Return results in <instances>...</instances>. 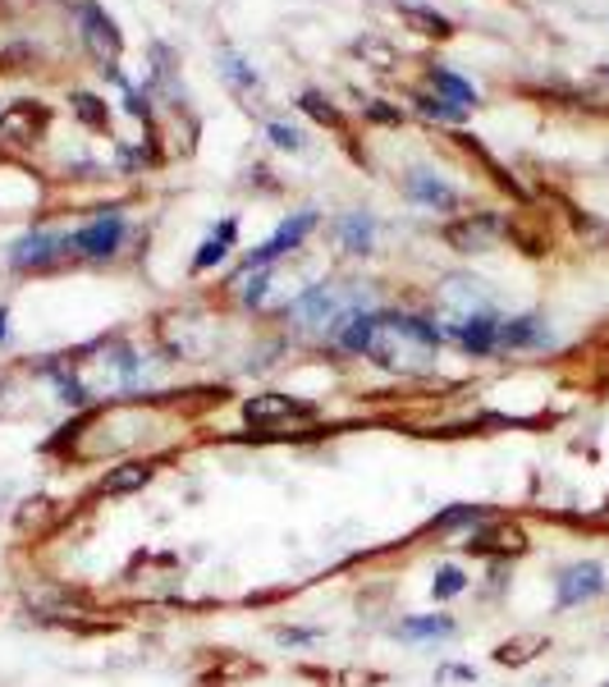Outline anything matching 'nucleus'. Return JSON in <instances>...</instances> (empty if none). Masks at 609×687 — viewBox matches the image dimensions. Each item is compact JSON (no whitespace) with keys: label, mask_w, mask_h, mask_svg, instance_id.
Here are the masks:
<instances>
[{"label":"nucleus","mask_w":609,"mask_h":687,"mask_svg":"<svg viewBox=\"0 0 609 687\" xmlns=\"http://www.w3.org/2000/svg\"><path fill=\"white\" fill-rule=\"evenodd\" d=\"M335 344L394 376H430L440 363L436 321H422L413 312H363L348 321Z\"/></svg>","instance_id":"1"},{"label":"nucleus","mask_w":609,"mask_h":687,"mask_svg":"<svg viewBox=\"0 0 609 687\" xmlns=\"http://www.w3.org/2000/svg\"><path fill=\"white\" fill-rule=\"evenodd\" d=\"M363 312H376V289L358 285V279H321V285L302 289L285 308L289 325L312 340H340L348 321Z\"/></svg>","instance_id":"2"},{"label":"nucleus","mask_w":609,"mask_h":687,"mask_svg":"<svg viewBox=\"0 0 609 687\" xmlns=\"http://www.w3.org/2000/svg\"><path fill=\"white\" fill-rule=\"evenodd\" d=\"M243 422L248 426H289V422H312L321 409L308 399H298V394H285V390H266V394H248L243 399Z\"/></svg>","instance_id":"3"},{"label":"nucleus","mask_w":609,"mask_h":687,"mask_svg":"<svg viewBox=\"0 0 609 687\" xmlns=\"http://www.w3.org/2000/svg\"><path fill=\"white\" fill-rule=\"evenodd\" d=\"M436 312H440V325H459L468 317L491 312V294L481 289V279H472V275H449L436 289Z\"/></svg>","instance_id":"4"},{"label":"nucleus","mask_w":609,"mask_h":687,"mask_svg":"<svg viewBox=\"0 0 609 687\" xmlns=\"http://www.w3.org/2000/svg\"><path fill=\"white\" fill-rule=\"evenodd\" d=\"M527 550H531V541L518 523H481L463 541V554H476V559H518Z\"/></svg>","instance_id":"5"},{"label":"nucleus","mask_w":609,"mask_h":687,"mask_svg":"<svg viewBox=\"0 0 609 687\" xmlns=\"http://www.w3.org/2000/svg\"><path fill=\"white\" fill-rule=\"evenodd\" d=\"M317 229V211H298L294 220H285L275 234L262 243V248H252L248 252V262H243V271H257V266H271L275 257H285V252H294V248H302V239H308Z\"/></svg>","instance_id":"6"},{"label":"nucleus","mask_w":609,"mask_h":687,"mask_svg":"<svg viewBox=\"0 0 609 687\" xmlns=\"http://www.w3.org/2000/svg\"><path fill=\"white\" fill-rule=\"evenodd\" d=\"M161 472V458H129V463L111 468L106 477L96 481V495L101 500H124V495H138L142 486H151Z\"/></svg>","instance_id":"7"},{"label":"nucleus","mask_w":609,"mask_h":687,"mask_svg":"<svg viewBox=\"0 0 609 687\" xmlns=\"http://www.w3.org/2000/svg\"><path fill=\"white\" fill-rule=\"evenodd\" d=\"M605 592V569L591 564V559H582V564H568L560 577H554V600L560 609H573L582 600H596Z\"/></svg>","instance_id":"8"},{"label":"nucleus","mask_w":609,"mask_h":687,"mask_svg":"<svg viewBox=\"0 0 609 687\" xmlns=\"http://www.w3.org/2000/svg\"><path fill=\"white\" fill-rule=\"evenodd\" d=\"M69 252V239L65 234H50V229H33V234H23L10 252L14 271H46L50 262H60Z\"/></svg>","instance_id":"9"},{"label":"nucleus","mask_w":609,"mask_h":687,"mask_svg":"<svg viewBox=\"0 0 609 687\" xmlns=\"http://www.w3.org/2000/svg\"><path fill=\"white\" fill-rule=\"evenodd\" d=\"M124 243V220H119V211H111V216H96L92 225H83L79 234L69 239V248L73 252H83V257H111V252Z\"/></svg>","instance_id":"10"},{"label":"nucleus","mask_w":609,"mask_h":687,"mask_svg":"<svg viewBox=\"0 0 609 687\" xmlns=\"http://www.w3.org/2000/svg\"><path fill=\"white\" fill-rule=\"evenodd\" d=\"M495 239H499L495 216H468V220H453L445 229V243L459 248V252H486V248H495Z\"/></svg>","instance_id":"11"},{"label":"nucleus","mask_w":609,"mask_h":687,"mask_svg":"<svg viewBox=\"0 0 609 687\" xmlns=\"http://www.w3.org/2000/svg\"><path fill=\"white\" fill-rule=\"evenodd\" d=\"M83 23H88V28H83L88 50H92V56H96L101 65H115V60H119V28H115V23H111L106 14H101L96 5L83 10Z\"/></svg>","instance_id":"12"},{"label":"nucleus","mask_w":609,"mask_h":687,"mask_svg":"<svg viewBox=\"0 0 609 687\" xmlns=\"http://www.w3.org/2000/svg\"><path fill=\"white\" fill-rule=\"evenodd\" d=\"M403 193H409L413 202H422V207H436V211L459 207V193H453L445 180H436V174H426V170H413L409 180H403Z\"/></svg>","instance_id":"13"},{"label":"nucleus","mask_w":609,"mask_h":687,"mask_svg":"<svg viewBox=\"0 0 609 687\" xmlns=\"http://www.w3.org/2000/svg\"><path fill=\"white\" fill-rule=\"evenodd\" d=\"M459 632V623H453L449 615H417V619H403L394 628V638L403 642H440V638H453Z\"/></svg>","instance_id":"14"},{"label":"nucleus","mask_w":609,"mask_h":687,"mask_svg":"<svg viewBox=\"0 0 609 687\" xmlns=\"http://www.w3.org/2000/svg\"><path fill=\"white\" fill-rule=\"evenodd\" d=\"M545 651V638L541 632H518V638H509V642H499L495 646V665H509V669H518V665H531Z\"/></svg>","instance_id":"15"},{"label":"nucleus","mask_w":609,"mask_h":687,"mask_svg":"<svg viewBox=\"0 0 609 687\" xmlns=\"http://www.w3.org/2000/svg\"><path fill=\"white\" fill-rule=\"evenodd\" d=\"M234 239H239V225L220 220V229H211L207 243H202V252L193 257V271H211L216 262H225V257H230V248H234Z\"/></svg>","instance_id":"16"},{"label":"nucleus","mask_w":609,"mask_h":687,"mask_svg":"<svg viewBox=\"0 0 609 687\" xmlns=\"http://www.w3.org/2000/svg\"><path fill=\"white\" fill-rule=\"evenodd\" d=\"M481 523H491L486 504H449L430 518V531H459V527H481Z\"/></svg>","instance_id":"17"},{"label":"nucleus","mask_w":609,"mask_h":687,"mask_svg":"<svg viewBox=\"0 0 609 687\" xmlns=\"http://www.w3.org/2000/svg\"><path fill=\"white\" fill-rule=\"evenodd\" d=\"M335 229H340V248H344V252H353V257H358V252H371V234H376L371 216L353 211V216H344Z\"/></svg>","instance_id":"18"},{"label":"nucleus","mask_w":609,"mask_h":687,"mask_svg":"<svg viewBox=\"0 0 609 687\" xmlns=\"http://www.w3.org/2000/svg\"><path fill=\"white\" fill-rule=\"evenodd\" d=\"M545 330L537 317H514V321H499V348H531L541 344Z\"/></svg>","instance_id":"19"},{"label":"nucleus","mask_w":609,"mask_h":687,"mask_svg":"<svg viewBox=\"0 0 609 687\" xmlns=\"http://www.w3.org/2000/svg\"><path fill=\"white\" fill-rule=\"evenodd\" d=\"M463 592H468V573L459 564H440L436 577H430V596H436V600H453Z\"/></svg>","instance_id":"20"},{"label":"nucleus","mask_w":609,"mask_h":687,"mask_svg":"<svg viewBox=\"0 0 609 687\" xmlns=\"http://www.w3.org/2000/svg\"><path fill=\"white\" fill-rule=\"evenodd\" d=\"M220 73H225V79H230L234 88H248V92L257 88V73H252V69L234 56V50H225V56H220Z\"/></svg>","instance_id":"21"},{"label":"nucleus","mask_w":609,"mask_h":687,"mask_svg":"<svg viewBox=\"0 0 609 687\" xmlns=\"http://www.w3.org/2000/svg\"><path fill=\"white\" fill-rule=\"evenodd\" d=\"M413 23H422L417 33H436V37H449V19H440V14H426V10H403Z\"/></svg>","instance_id":"22"},{"label":"nucleus","mask_w":609,"mask_h":687,"mask_svg":"<svg viewBox=\"0 0 609 687\" xmlns=\"http://www.w3.org/2000/svg\"><path fill=\"white\" fill-rule=\"evenodd\" d=\"M266 134H271V142H275V147H285V151H302V147H308V142H302V134H298V129H289V124H271Z\"/></svg>","instance_id":"23"},{"label":"nucleus","mask_w":609,"mask_h":687,"mask_svg":"<svg viewBox=\"0 0 609 687\" xmlns=\"http://www.w3.org/2000/svg\"><path fill=\"white\" fill-rule=\"evenodd\" d=\"M321 632L317 628H275V642H285V646H302V642H317Z\"/></svg>","instance_id":"24"},{"label":"nucleus","mask_w":609,"mask_h":687,"mask_svg":"<svg viewBox=\"0 0 609 687\" xmlns=\"http://www.w3.org/2000/svg\"><path fill=\"white\" fill-rule=\"evenodd\" d=\"M302 106H308L317 119H330V124H340V111L335 106H325V101L317 96V92H308V96H302Z\"/></svg>","instance_id":"25"}]
</instances>
